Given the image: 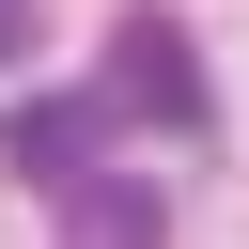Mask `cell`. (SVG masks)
Returning <instances> with one entry per match:
<instances>
[{"instance_id": "obj_4", "label": "cell", "mask_w": 249, "mask_h": 249, "mask_svg": "<svg viewBox=\"0 0 249 249\" xmlns=\"http://www.w3.org/2000/svg\"><path fill=\"white\" fill-rule=\"evenodd\" d=\"M31 31H47V16H31V0H0V78L31 62Z\"/></svg>"}, {"instance_id": "obj_2", "label": "cell", "mask_w": 249, "mask_h": 249, "mask_svg": "<svg viewBox=\"0 0 249 249\" xmlns=\"http://www.w3.org/2000/svg\"><path fill=\"white\" fill-rule=\"evenodd\" d=\"M109 124H124L109 93H16V109H0V156H16V171L62 202L78 171H109Z\"/></svg>"}, {"instance_id": "obj_1", "label": "cell", "mask_w": 249, "mask_h": 249, "mask_svg": "<svg viewBox=\"0 0 249 249\" xmlns=\"http://www.w3.org/2000/svg\"><path fill=\"white\" fill-rule=\"evenodd\" d=\"M93 93H109L124 124H156V140H202V124H218V93H202V47H187L171 16H124V31H109V78H93Z\"/></svg>"}, {"instance_id": "obj_3", "label": "cell", "mask_w": 249, "mask_h": 249, "mask_svg": "<svg viewBox=\"0 0 249 249\" xmlns=\"http://www.w3.org/2000/svg\"><path fill=\"white\" fill-rule=\"evenodd\" d=\"M62 249H171V202L140 171H78L62 187Z\"/></svg>"}]
</instances>
